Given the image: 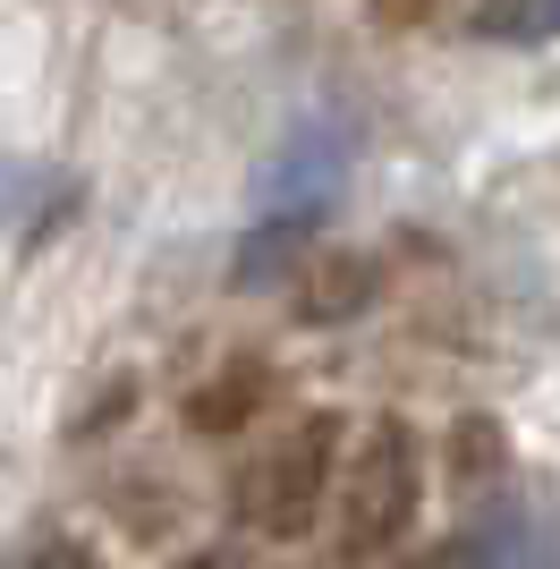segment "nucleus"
<instances>
[{
	"label": "nucleus",
	"instance_id": "1",
	"mask_svg": "<svg viewBox=\"0 0 560 569\" xmlns=\"http://www.w3.org/2000/svg\"><path fill=\"white\" fill-rule=\"evenodd\" d=\"M340 188H349V128H331V119L289 128V144L256 170V204H247V238H238V289L280 281L289 256H306V238L340 204Z\"/></svg>",
	"mask_w": 560,
	"mask_h": 569
},
{
	"label": "nucleus",
	"instance_id": "2",
	"mask_svg": "<svg viewBox=\"0 0 560 569\" xmlns=\"http://www.w3.org/2000/svg\"><path fill=\"white\" fill-rule=\"evenodd\" d=\"M323 451H331V426L298 433V442H280L256 476H247V519L272 527V536H298L314 493H323Z\"/></svg>",
	"mask_w": 560,
	"mask_h": 569
},
{
	"label": "nucleus",
	"instance_id": "3",
	"mask_svg": "<svg viewBox=\"0 0 560 569\" xmlns=\"http://www.w3.org/2000/svg\"><path fill=\"white\" fill-rule=\"evenodd\" d=\"M442 569H552V545L536 519H484L442 552Z\"/></svg>",
	"mask_w": 560,
	"mask_h": 569
},
{
	"label": "nucleus",
	"instance_id": "4",
	"mask_svg": "<svg viewBox=\"0 0 560 569\" xmlns=\"http://www.w3.org/2000/svg\"><path fill=\"white\" fill-rule=\"evenodd\" d=\"M187 569H230V561H187Z\"/></svg>",
	"mask_w": 560,
	"mask_h": 569
}]
</instances>
